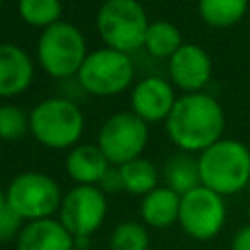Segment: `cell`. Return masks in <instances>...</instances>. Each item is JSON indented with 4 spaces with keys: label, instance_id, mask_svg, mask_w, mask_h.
Segmentation results:
<instances>
[{
    "label": "cell",
    "instance_id": "cell-1",
    "mask_svg": "<svg viewBox=\"0 0 250 250\" xmlns=\"http://www.w3.org/2000/svg\"><path fill=\"white\" fill-rule=\"evenodd\" d=\"M227 117L223 105L205 92L182 94L164 121L168 139L176 148L199 154L223 139Z\"/></svg>",
    "mask_w": 250,
    "mask_h": 250
},
{
    "label": "cell",
    "instance_id": "cell-2",
    "mask_svg": "<svg viewBox=\"0 0 250 250\" xmlns=\"http://www.w3.org/2000/svg\"><path fill=\"white\" fill-rule=\"evenodd\" d=\"M201 186L219 195H234L250 184V146L238 139L223 137L197 154Z\"/></svg>",
    "mask_w": 250,
    "mask_h": 250
},
{
    "label": "cell",
    "instance_id": "cell-3",
    "mask_svg": "<svg viewBox=\"0 0 250 250\" xmlns=\"http://www.w3.org/2000/svg\"><path fill=\"white\" fill-rule=\"evenodd\" d=\"M29 133L39 145L51 150H70L84 133L82 109L62 96L41 100L29 111Z\"/></svg>",
    "mask_w": 250,
    "mask_h": 250
},
{
    "label": "cell",
    "instance_id": "cell-4",
    "mask_svg": "<svg viewBox=\"0 0 250 250\" xmlns=\"http://www.w3.org/2000/svg\"><path fill=\"white\" fill-rule=\"evenodd\" d=\"M88 53L84 33L74 23L64 20L43 29L35 47L39 66L45 74L59 80L76 76Z\"/></svg>",
    "mask_w": 250,
    "mask_h": 250
},
{
    "label": "cell",
    "instance_id": "cell-5",
    "mask_svg": "<svg viewBox=\"0 0 250 250\" xmlns=\"http://www.w3.org/2000/svg\"><path fill=\"white\" fill-rule=\"evenodd\" d=\"M150 20L139 0H105L96 14V27L104 47L133 53L143 47Z\"/></svg>",
    "mask_w": 250,
    "mask_h": 250
},
{
    "label": "cell",
    "instance_id": "cell-6",
    "mask_svg": "<svg viewBox=\"0 0 250 250\" xmlns=\"http://www.w3.org/2000/svg\"><path fill=\"white\" fill-rule=\"evenodd\" d=\"M135 62L129 53H121L109 47L90 51L84 59L76 82L82 92L92 96H117L133 88Z\"/></svg>",
    "mask_w": 250,
    "mask_h": 250
},
{
    "label": "cell",
    "instance_id": "cell-7",
    "mask_svg": "<svg viewBox=\"0 0 250 250\" xmlns=\"http://www.w3.org/2000/svg\"><path fill=\"white\" fill-rule=\"evenodd\" d=\"M62 191L55 178L43 172H21L6 188V203L27 223L59 215Z\"/></svg>",
    "mask_w": 250,
    "mask_h": 250
},
{
    "label": "cell",
    "instance_id": "cell-8",
    "mask_svg": "<svg viewBox=\"0 0 250 250\" xmlns=\"http://www.w3.org/2000/svg\"><path fill=\"white\" fill-rule=\"evenodd\" d=\"M57 217L74 236L76 248H88V238L107 217V195L98 186H74L64 193Z\"/></svg>",
    "mask_w": 250,
    "mask_h": 250
},
{
    "label": "cell",
    "instance_id": "cell-9",
    "mask_svg": "<svg viewBox=\"0 0 250 250\" xmlns=\"http://www.w3.org/2000/svg\"><path fill=\"white\" fill-rule=\"evenodd\" d=\"M148 143V123L129 111H117L109 115L100 131L96 145L102 148L111 166H121L129 160L143 156Z\"/></svg>",
    "mask_w": 250,
    "mask_h": 250
},
{
    "label": "cell",
    "instance_id": "cell-10",
    "mask_svg": "<svg viewBox=\"0 0 250 250\" xmlns=\"http://www.w3.org/2000/svg\"><path fill=\"white\" fill-rule=\"evenodd\" d=\"M227 223V203L217 191L197 186L180 199L178 225L193 240L215 238Z\"/></svg>",
    "mask_w": 250,
    "mask_h": 250
},
{
    "label": "cell",
    "instance_id": "cell-11",
    "mask_svg": "<svg viewBox=\"0 0 250 250\" xmlns=\"http://www.w3.org/2000/svg\"><path fill=\"white\" fill-rule=\"evenodd\" d=\"M213 74L211 55L195 43H184L168 59V76L174 88L184 94L203 92Z\"/></svg>",
    "mask_w": 250,
    "mask_h": 250
},
{
    "label": "cell",
    "instance_id": "cell-12",
    "mask_svg": "<svg viewBox=\"0 0 250 250\" xmlns=\"http://www.w3.org/2000/svg\"><path fill=\"white\" fill-rule=\"evenodd\" d=\"M131 111L145 123H160L170 115L178 96L174 84L162 76H146L131 88Z\"/></svg>",
    "mask_w": 250,
    "mask_h": 250
},
{
    "label": "cell",
    "instance_id": "cell-13",
    "mask_svg": "<svg viewBox=\"0 0 250 250\" xmlns=\"http://www.w3.org/2000/svg\"><path fill=\"white\" fill-rule=\"evenodd\" d=\"M35 76L31 55L16 43H0V98L23 94Z\"/></svg>",
    "mask_w": 250,
    "mask_h": 250
},
{
    "label": "cell",
    "instance_id": "cell-14",
    "mask_svg": "<svg viewBox=\"0 0 250 250\" xmlns=\"http://www.w3.org/2000/svg\"><path fill=\"white\" fill-rule=\"evenodd\" d=\"M76 242L59 217L27 221L16 240V250H74Z\"/></svg>",
    "mask_w": 250,
    "mask_h": 250
},
{
    "label": "cell",
    "instance_id": "cell-15",
    "mask_svg": "<svg viewBox=\"0 0 250 250\" xmlns=\"http://www.w3.org/2000/svg\"><path fill=\"white\" fill-rule=\"evenodd\" d=\"M109 166L102 148L92 143H78L68 150L64 160L66 176L76 186H98Z\"/></svg>",
    "mask_w": 250,
    "mask_h": 250
},
{
    "label": "cell",
    "instance_id": "cell-16",
    "mask_svg": "<svg viewBox=\"0 0 250 250\" xmlns=\"http://www.w3.org/2000/svg\"><path fill=\"white\" fill-rule=\"evenodd\" d=\"M180 199L182 195H178L168 186H156L152 191H148L141 199L139 213H141L143 223L158 230L172 227L174 223H178Z\"/></svg>",
    "mask_w": 250,
    "mask_h": 250
},
{
    "label": "cell",
    "instance_id": "cell-17",
    "mask_svg": "<svg viewBox=\"0 0 250 250\" xmlns=\"http://www.w3.org/2000/svg\"><path fill=\"white\" fill-rule=\"evenodd\" d=\"M164 186L174 189L178 195H184L201 186L197 156L182 150L172 154L164 164Z\"/></svg>",
    "mask_w": 250,
    "mask_h": 250
},
{
    "label": "cell",
    "instance_id": "cell-18",
    "mask_svg": "<svg viewBox=\"0 0 250 250\" xmlns=\"http://www.w3.org/2000/svg\"><path fill=\"white\" fill-rule=\"evenodd\" d=\"M197 12L209 27L229 29L242 21L248 12V0H197Z\"/></svg>",
    "mask_w": 250,
    "mask_h": 250
},
{
    "label": "cell",
    "instance_id": "cell-19",
    "mask_svg": "<svg viewBox=\"0 0 250 250\" xmlns=\"http://www.w3.org/2000/svg\"><path fill=\"white\" fill-rule=\"evenodd\" d=\"M184 45L182 31L168 20H154L145 33L143 49L154 59H170Z\"/></svg>",
    "mask_w": 250,
    "mask_h": 250
},
{
    "label": "cell",
    "instance_id": "cell-20",
    "mask_svg": "<svg viewBox=\"0 0 250 250\" xmlns=\"http://www.w3.org/2000/svg\"><path fill=\"white\" fill-rule=\"evenodd\" d=\"M123 189L131 195H146L158 186V170L148 158H135L119 166Z\"/></svg>",
    "mask_w": 250,
    "mask_h": 250
},
{
    "label": "cell",
    "instance_id": "cell-21",
    "mask_svg": "<svg viewBox=\"0 0 250 250\" xmlns=\"http://www.w3.org/2000/svg\"><path fill=\"white\" fill-rule=\"evenodd\" d=\"M18 14L25 25L43 31L62 20V2L61 0H18Z\"/></svg>",
    "mask_w": 250,
    "mask_h": 250
},
{
    "label": "cell",
    "instance_id": "cell-22",
    "mask_svg": "<svg viewBox=\"0 0 250 250\" xmlns=\"http://www.w3.org/2000/svg\"><path fill=\"white\" fill-rule=\"evenodd\" d=\"M150 236L145 223L121 221L109 234V250H148Z\"/></svg>",
    "mask_w": 250,
    "mask_h": 250
},
{
    "label": "cell",
    "instance_id": "cell-23",
    "mask_svg": "<svg viewBox=\"0 0 250 250\" xmlns=\"http://www.w3.org/2000/svg\"><path fill=\"white\" fill-rule=\"evenodd\" d=\"M29 133V113L12 104L0 105V141H20Z\"/></svg>",
    "mask_w": 250,
    "mask_h": 250
},
{
    "label": "cell",
    "instance_id": "cell-24",
    "mask_svg": "<svg viewBox=\"0 0 250 250\" xmlns=\"http://www.w3.org/2000/svg\"><path fill=\"white\" fill-rule=\"evenodd\" d=\"M25 221L6 203L0 209V244H8V242H16L21 229H23Z\"/></svg>",
    "mask_w": 250,
    "mask_h": 250
},
{
    "label": "cell",
    "instance_id": "cell-25",
    "mask_svg": "<svg viewBox=\"0 0 250 250\" xmlns=\"http://www.w3.org/2000/svg\"><path fill=\"white\" fill-rule=\"evenodd\" d=\"M98 188L109 195V193H117L123 189V182H121V174H119V166H109L107 172L104 174L102 182L98 184Z\"/></svg>",
    "mask_w": 250,
    "mask_h": 250
},
{
    "label": "cell",
    "instance_id": "cell-26",
    "mask_svg": "<svg viewBox=\"0 0 250 250\" xmlns=\"http://www.w3.org/2000/svg\"><path fill=\"white\" fill-rule=\"evenodd\" d=\"M230 250H250V223L242 225L230 238Z\"/></svg>",
    "mask_w": 250,
    "mask_h": 250
},
{
    "label": "cell",
    "instance_id": "cell-27",
    "mask_svg": "<svg viewBox=\"0 0 250 250\" xmlns=\"http://www.w3.org/2000/svg\"><path fill=\"white\" fill-rule=\"evenodd\" d=\"M6 205V189L0 186V209Z\"/></svg>",
    "mask_w": 250,
    "mask_h": 250
},
{
    "label": "cell",
    "instance_id": "cell-28",
    "mask_svg": "<svg viewBox=\"0 0 250 250\" xmlns=\"http://www.w3.org/2000/svg\"><path fill=\"white\" fill-rule=\"evenodd\" d=\"M0 164H2V141H0Z\"/></svg>",
    "mask_w": 250,
    "mask_h": 250
},
{
    "label": "cell",
    "instance_id": "cell-29",
    "mask_svg": "<svg viewBox=\"0 0 250 250\" xmlns=\"http://www.w3.org/2000/svg\"><path fill=\"white\" fill-rule=\"evenodd\" d=\"M74 250H92V248L88 246V248H74Z\"/></svg>",
    "mask_w": 250,
    "mask_h": 250
},
{
    "label": "cell",
    "instance_id": "cell-30",
    "mask_svg": "<svg viewBox=\"0 0 250 250\" xmlns=\"http://www.w3.org/2000/svg\"><path fill=\"white\" fill-rule=\"evenodd\" d=\"M2 6H4V0H0V12H2Z\"/></svg>",
    "mask_w": 250,
    "mask_h": 250
}]
</instances>
